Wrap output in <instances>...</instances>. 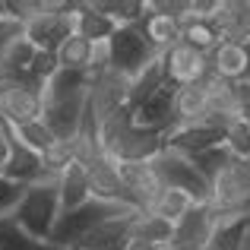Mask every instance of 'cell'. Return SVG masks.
<instances>
[{
  "label": "cell",
  "instance_id": "6da1fadb",
  "mask_svg": "<svg viewBox=\"0 0 250 250\" xmlns=\"http://www.w3.org/2000/svg\"><path fill=\"white\" fill-rule=\"evenodd\" d=\"M61 215H63V209H61V177L44 174L42 181L29 184V190H25L13 222H16L25 234H32L35 241H48L51 244V234H54Z\"/></svg>",
  "mask_w": 250,
  "mask_h": 250
},
{
  "label": "cell",
  "instance_id": "7a4b0ae2",
  "mask_svg": "<svg viewBox=\"0 0 250 250\" xmlns=\"http://www.w3.org/2000/svg\"><path fill=\"white\" fill-rule=\"evenodd\" d=\"M130 212H136V209L124 206V203H114V200H98V196H92L85 206L61 215L54 234H51V244H57L63 250H73L85 234L95 231L98 225H104V222H111V219H124V215H130Z\"/></svg>",
  "mask_w": 250,
  "mask_h": 250
},
{
  "label": "cell",
  "instance_id": "3957f363",
  "mask_svg": "<svg viewBox=\"0 0 250 250\" xmlns=\"http://www.w3.org/2000/svg\"><path fill=\"white\" fill-rule=\"evenodd\" d=\"M19 29L38 51H54L57 54L61 44L70 35H76V3L73 0H48V10L32 16Z\"/></svg>",
  "mask_w": 250,
  "mask_h": 250
},
{
  "label": "cell",
  "instance_id": "277c9868",
  "mask_svg": "<svg viewBox=\"0 0 250 250\" xmlns=\"http://www.w3.org/2000/svg\"><path fill=\"white\" fill-rule=\"evenodd\" d=\"M0 111L10 127L42 121L44 117V85H38L29 73L0 76Z\"/></svg>",
  "mask_w": 250,
  "mask_h": 250
},
{
  "label": "cell",
  "instance_id": "5b68a950",
  "mask_svg": "<svg viewBox=\"0 0 250 250\" xmlns=\"http://www.w3.org/2000/svg\"><path fill=\"white\" fill-rule=\"evenodd\" d=\"M108 48H111V70L130 76V80H136V76L159 57L155 44L146 38V32H143L140 22L136 25H121V29L111 35Z\"/></svg>",
  "mask_w": 250,
  "mask_h": 250
},
{
  "label": "cell",
  "instance_id": "8992f818",
  "mask_svg": "<svg viewBox=\"0 0 250 250\" xmlns=\"http://www.w3.org/2000/svg\"><path fill=\"white\" fill-rule=\"evenodd\" d=\"M152 168L159 171V177L165 181V187H177V190H187L190 196H196V203H209L212 196V184L196 171L193 159L184 152H174V149H162L159 155L152 159Z\"/></svg>",
  "mask_w": 250,
  "mask_h": 250
},
{
  "label": "cell",
  "instance_id": "52a82bcc",
  "mask_svg": "<svg viewBox=\"0 0 250 250\" xmlns=\"http://www.w3.org/2000/svg\"><path fill=\"white\" fill-rule=\"evenodd\" d=\"M130 85H133V80L117 73V70H104V73L95 76V83L89 89V108L98 124H104L117 111L130 108Z\"/></svg>",
  "mask_w": 250,
  "mask_h": 250
},
{
  "label": "cell",
  "instance_id": "ba28073f",
  "mask_svg": "<svg viewBox=\"0 0 250 250\" xmlns=\"http://www.w3.org/2000/svg\"><path fill=\"white\" fill-rule=\"evenodd\" d=\"M162 63H165V80L181 89V85H196L209 76V57L200 54L196 48L177 42L174 48H168L162 54Z\"/></svg>",
  "mask_w": 250,
  "mask_h": 250
},
{
  "label": "cell",
  "instance_id": "9c48e42d",
  "mask_svg": "<svg viewBox=\"0 0 250 250\" xmlns=\"http://www.w3.org/2000/svg\"><path fill=\"white\" fill-rule=\"evenodd\" d=\"M162 149H165V133L143 130L136 124H130L104 155H111L114 162H152Z\"/></svg>",
  "mask_w": 250,
  "mask_h": 250
},
{
  "label": "cell",
  "instance_id": "30bf717a",
  "mask_svg": "<svg viewBox=\"0 0 250 250\" xmlns=\"http://www.w3.org/2000/svg\"><path fill=\"white\" fill-rule=\"evenodd\" d=\"M85 108H89V92H80L73 98H61V102H44V124L54 130L61 143H73L83 127Z\"/></svg>",
  "mask_w": 250,
  "mask_h": 250
},
{
  "label": "cell",
  "instance_id": "8fae6325",
  "mask_svg": "<svg viewBox=\"0 0 250 250\" xmlns=\"http://www.w3.org/2000/svg\"><path fill=\"white\" fill-rule=\"evenodd\" d=\"M215 225H219V219H215L212 206H209V203H200L187 219H181L174 225V238L171 241H174L181 250H209Z\"/></svg>",
  "mask_w": 250,
  "mask_h": 250
},
{
  "label": "cell",
  "instance_id": "7c38bea8",
  "mask_svg": "<svg viewBox=\"0 0 250 250\" xmlns=\"http://www.w3.org/2000/svg\"><path fill=\"white\" fill-rule=\"evenodd\" d=\"M174 92H177L174 85L165 83L152 98H146V102L133 111V124L143 127V130H155V133L168 136L171 130H174Z\"/></svg>",
  "mask_w": 250,
  "mask_h": 250
},
{
  "label": "cell",
  "instance_id": "4fadbf2b",
  "mask_svg": "<svg viewBox=\"0 0 250 250\" xmlns=\"http://www.w3.org/2000/svg\"><path fill=\"white\" fill-rule=\"evenodd\" d=\"M38 48L22 35V29H10L0 35V76H22L29 73L32 61H35Z\"/></svg>",
  "mask_w": 250,
  "mask_h": 250
},
{
  "label": "cell",
  "instance_id": "5bb4252c",
  "mask_svg": "<svg viewBox=\"0 0 250 250\" xmlns=\"http://www.w3.org/2000/svg\"><path fill=\"white\" fill-rule=\"evenodd\" d=\"M225 143V133L215 127H206V124H193V127H174L171 133L165 136V146L174 149V152H184V155H200L212 146H222Z\"/></svg>",
  "mask_w": 250,
  "mask_h": 250
},
{
  "label": "cell",
  "instance_id": "9a60e30c",
  "mask_svg": "<svg viewBox=\"0 0 250 250\" xmlns=\"http://www.w3.org/2000/svg\"><path fill=\"white\" fill-rule=\"evenodd\" d=\"M209 73L222 76L228 83H244L250 80V57L244 51V44L238 42H222L219 48L209 54Z\"/></svg>",
  "mask_w": 250,
  "mask_h": 250
},
{
  "label": "cell",
  "instance_id": "2e32d148",
  "mask_svg": "<svg viewBox=\"0 0 250 250\" xmlns=\"http://www.w3.org/2000/svg\"><path fill=\"white\" fill-rule=\"evenodd\" d=\"M215 25L222 29L225 42H247L250 38V0H219Z\"/></svg>",
  "mask_w": 250,
  "mask_h": 250
},
{
  "label": "cell",
  "instance_id": "e0dca14e",
  "mask_svg": "<svg viewBox=\"0 0 250 250\" xmlns=\"http://www.w3.org/2000/svg\"><path fill=\"white\" fill-rule=\"evenodd\" d=\"M209 114V95L203 83L196 85H181L174 92V127H193L203 124Z\"/></svg>",
  "mask_w": 250,
  "mask_h": 250
},
{
  "label": "cell",
  "instance_id": "ac0fdd59",
  "mask_svg": "<svg viewBox=\"0 0 250 250\" xmlns=\"http://www.w3.org/2000/svg\"><path fill=\"white\" fill-rule=\"evenodd\" d=\"M13 146H10V162H6L3 168V177H10V181H19V184H35L44 177V159L38 152H32L29 146H22V143L16 140V136L10 133Z\"/></svg>",
  "mask_w": 250,
  "mask_h": 250
},
{
  "label": "cell",
  "instance_id": "d6986e66",
  "mask_svg": "<svg viewBox=\"0 0 250 250\" xmlns=\"http://www.w3.org/2000/svg\"><path fill=\"white\" fill-rule=\"evenodd\" d=\"M136 212L124 215V219H111L104 225H98L95 231H89L73 250H121L130 238V225H133Z\"/></svg>",
  "mask_w": 250,
  "mask_h": 250
},
{
  "label": "cell",
  "instance_id": "ffe728a7",
  "mask_svg": "<svg viewBox=\"0 0 250 250\" xmlns=\"http://www.w3.org/2000/svg\"><path fill=\"white\" fill-rule=\"evenodd\" d=\"M92 200V181H89V168L73 162L67 171L61 174V209L73 212V209L85 206Z\"/></svg>",
  "mask_w": 250,
  "mask_h": 250
},
{
  "label": "cell",
  "instance_id": "44dd1931",
  "mask_svg": "<svg viewBox=\"0 0 250 250\" xmlns=\"http://www.w3.org/2000/svg\"><path fill=\"white\" fill-rule=\"evenodd\" d=\"M121 29L111 16H104L95 3H76V35H83L85 42H111V35Z\"/></svg>",
  "mask_w": 250,
  "mask_h": 250
},
{
  "label": "cell",
  "instance_id": "7402d4cb",
  "mask_svg": "<svg viewBox=\"0 0 250 250\" xmlns=\"http://www.w3.org/2000/svg\"><path fill=\"white\" fill-rule=\"evenodd\" d=\"M200 206L196 203V196H190L187 190H177V187H165L159 196H155V203L146 209V212L159 215L162 222H168V225H177L181 219H187L193 209Z\"/></svg>",
  "mask_w": 250,
  "mask_h": 250
},
{
  "label": "cell",
  "instance_id": "603a6c76",
  "mask_svg": "<svg viewBox=\"0 0 250 250\" xmlns=\"http://www.w3.org/2000/svg\"><path fill=\"white\" fill-rule=\"evenodd\" d=\"M140 25H143V32H146V38L155 44L159 54H165L168 48H174V44L181 42V22H177L174 16H168V13L152 10V3H149V16L143 19Z\"/></svg>",
  "mask_w": 250,
  "mask_h": 250
},
{
  "label": "cell",
  "instance_id": "cb8c5ba5",
  "mask_svg": "<svg viewBox=\"0 0 250 250\" xmlns=\"http://www.w3.org/2000/svg\"><path fill=\"white\" fill-rule=\"evenodd\" d=\"M181 42L209 57L222 42H225V35H222V29L215 25V19H196V22L181 25Z\"/></svg>",
  "mask_w": 250,
  "mask_h": 250
},
{
  "label": "cell",
  "instance_id": "d4e9b609",
  "mask_svg": "<svg viewBox=\"0 0 250 250\" xmlns=\"http://www.w3.org/2000/svg\"><path fill=\"white\" fill-rule=\"evenodd\" d=\"M6 127H10V124H6ZM10 133L16 136L22 146H29L32 152H38L42 159L57 146V143H61V140L54 136V130L44 124V117H42V121H32V124H22V127H10Z\"/></svg>",
  "mask_w": 250,
  "mask_h": 250
},
{
  "label": "cell",
  "instance_id": "484cf974",
  "mask_svg": "<svg viewBox=\"0 0 250 250\" xmlns=\"http://www.w3.org/2000/svg\"><path fill=\"white\" fill-rule=\"evenodd\" d=\"M165 83H168V80H165V63H162V54H159V57H155V61L133 80V85H130V108L136 111L143 102H146V98H152Z\"/></svg>",
  "mask_w": 250,
  "mask_h": 250
},
{
  "label": "cell",
  "instance_id": "4316f807",
  "mask_svg": "<svg viewBox=\"0 0 250 250\" xmlns=\"http://www.w3.org/2000/svg\"><path fill=\"white\" fill-rule=\"evenodd\" d=\"M92 51L95 44L85 42L83 35H70L67 42L57 51V61H61V70H76V73H89L92 70Z\"/></svg>",
  "mask_w": 250,
  "mask_h": 250
},
{
  "label": "cell",
  "instance_id": "83f0119b",
  "mask_svg": "<svg viewBox=\"0 0 250 250\" xmlns=\"http://www.w3.org/2000/svg\"><path fill=\"white\" fill-rule=\"evenodd\" d=\"M95 6L117 25H136L149 16V0H95Z\"/></svg>",
  "mask_w": 250,
  "mask_h": 250
},
{
  "label": "cell",
  "instance_id": "f1b7e54d",
  "mask_svg": "<svg viewBox=\"0 0 250 250\" xmlns=\"http://www.w3.org/2000/svg\"><path fill=\"white\" fill-rule=\"evenodd\" d=\"M130 238L146 241V244H165V241L174 238V225L162 222L159 215H152V212H136L133 225H130Z\"/></svg>",
  "mask_w": 250,
  "mask_h": 250
},
{
  "label": "cell",
  "instance_id": "f546056e",
  "mask_svg": "<svg viewBox=\"0 0 250 250\" xmlns=\"http://www.w3.org/2000/svg\"><path fill=\"white\" fill-rule=\"evenodd\" d=\"M247 234V215L244 219H225L215 225V234L209 241V250H241Z\"/></svg>",
  "mask_w": 250,
  "mask_h": 250
},
{
  "label": "cell",
  "instance_id": "4dcf8cb0",
  "mask_svg": "<svg viewBox=\"0 0 250 250\" xmlns=\"http://www.w3.org/2000/svg\"><path fill=\"white\" fill-rule=\"evenodd\" d=\"M234 162V155L228 152V146L222 143V146H212V149H206V152H200V155H193V165H196V171H200L203 177H206L209 184L215 181V177L222 174L228 165Z\"/></svg>",
  "mask_w": 250,
  "mask_h": 250
},
{
  "label": "cell",
  "instance_id": "1f68e13d",
  "mask_svg": "<svg viewBox=\"0 0 250 250\" xmlns=\"http://www.w3.org/2000/svg\"><path fill=\"white\" fill-rule=\"evenodd\" d=\"M225 146L234 159H250V121L247 117H234L225 127Z\"/></svg>",
  "mask_w": 250,
  "mask_h": 250
},
{
  "label": "cell",
  "instance_id": "d6a6232c",
  "mask_svg": "<svg viewBox=\"0 0 250 250\" xmlns=\"http://www.w3.org/2000/svg\"><path fill=\"white\" fill-rule=\"evenodd\" d=\"M25 190H29L25 184L10 181V177L0 174V219H13V215H16V209H19V203H22Z\"/></svg>",
  "mask_w": 250,
  "mask_h": 250
},
{
  "label": "cell",
  "instance_id": "836d02e7",
  "mask_svg": "<svg viewBox=\"0 0 250 250\" xmlns=\"http://www.w3.org/2000/svg\"><path fill=\"white\" fill-rule=\"evenodd\" d=\"M57 73H61V61H57V54H54V51H38L35 61H32V67H29V76L38 85H48Z\"/></svg>",
  "mask_w": 250,
  "mask_h": 250
},
{
  "label": "cell",
  "instance_id": "e575fe53",
  "mask_svg": "<svg viewBox=\"0 0 250 250\" xmlns=\"http://www.w3.org/2000/svg\"><path fill=\"white\" fill-rule=\"evenodd\" d=\"M231 168H234V177H238V184H241V190H244V196L250 200V159H234Z\"/></svg>",
  "mask_w": 250,
  "mask_h": 250
},
{
  "label": "cell",
  "instance_id": "d590c367",
  "mask_svg": "<svg viewBox=\"0 0 250 250\" xmlns=\"http://www.w3.org/2000/svg\"><path fill=\"white\" fill-rule=\"evenodd\" d=\"M10 146H13V140H10V127H6V121H0V174H3L6 162H10Z\"/></svg>",
  "mask_w": 250,
  "mask_h": 250
},
{
  "label": "cell",
  "instance_id": "8d00e7d4",
  "mask_svg": "<svg viewBox=\"0 0 250 250\" xmlns=\"http://www.w3.org/2000/svg\"><path fill=\"white\" fill-rule=\"evenodd\" d=\"M121 250H155V244H146V241H136V238H127V244Z\"/></svg>",
  "mask_w": 250,
  "mask_h": 250
},
{
  "label": "cell",
  "instance_id": "74e56055",
  "mask_svg": "<svg viewBox=\"0 0 250 250\" xmlns=\"http://www.w3.org/2000/svg\"><path fill=\"white\" fill-rule=\"evenodd\" d=\"M155 250H181V247H177L174 241H165V244H155Z\"/></svg>",
  "mask_w": 250,
  "mask_h": 250
},
{
  "label": "cell",
  "instance_id": "f35d334b",
  "mask_svg": "<svg viewBox=\"0 0 250 250\" xmlns=\"http://www.w3.org/2000/svg\"><path fill=\"white\" fill-rule=\"evenodd\" d=\"M10 29H16V25H13V22H3V19H0V35H3V32H10Z\"/></svg>",
  "mask_w": 250,
  "mask_h": 250
},
{
  "label": "cell",
  "instance_id": "ab89813d",
  "mask_svg": "<svg viewBox=\"0 0 250 250\" xmlns=\"http://www.w3.org/2000/svg\"><path fill=\"white\" fill-rule=\"evenodd\" d=\"M241 250H250V228H247V234H244V244H241Z\"/></svg>",
  "mask_w": 250,
  "mask_h": 250
},
{
  "label": "cell",
  "instance_id": "60d3db41",
  "mask_svg": "<svg viewBox=\"0 0 250 250\" xmlns=\"http://www.w3.org/2000/svg\"><path fill=\"white\" fill-rule=\"evenodd\" d=\"M241 44H244V51H247V57H250V38H247V42H241Z\"/></svg>",
  "mask_w": 250,
  "mask_h": 250
},
{
  "label": "cell",
  "instance_id": "b9f144b4",
  "mask_svg": "<svg viewBox=\"0 0 250 250\" xmlns=\"http://www.w3.org/2000/svg\"><path fill=\"white\" fill-rule=\"evenodd\" d=\"M247 228H250V212H247Z\"/></svg>",
  "mask_w": 250,
  "mask_h": 250
}]
</instances>
